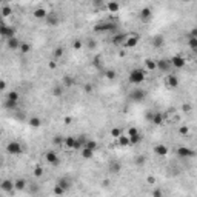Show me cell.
I'll return each mask as SVG.
<instances>
[{"label":"cell","instance_id":"cell-1","mask_svg":"<svg viewBox=\"0 0 197 197\" xmlns=\"http://www.w3.org/2000/svg\"><path fill=\"white\" fill-rule=\"evenodd\" d=\"M145 79H146V71H145V69H142V68H134V69L129 71V76H128L129 83H132V85H140V83L145 82Z\"/></svg>","mask_w":197,"mask_h":197},{"label":"cell","instance_id":"cell-2","mask_svg":"<svg viewBox=\"0 0 197 197\" xmlns=\"http://www.w3.org/2000/svg\"><path fill=\"white\" fill-rule=\"evenodd\" d=\"M116 28H117L116 23H113V22H103V23H97L94 26V31L96 33H110V31H114Z\"/></svg>","mask_w":197,"mask_h":197},{"label":"cell","instance_id":"cell-3","mask_svg":"<svg viewBox=\"0 0 197 197\" xmlns=\"http://www.w3.org/2000/svg\"><path fill=\"white\" fill-rule=\"evenodd\" d=\"M177 156L182 159H190V157H196L197 153L194 150L188 148V146H179L177 148Z\"/></svg>","mask_w":197,"mask_h":197},{"label":"cell","instance_id":"cell-4","mask_svg":"<svg viewBox=\"0 0 197 197\" xmlns=\"http://www.w3.org/2000/svg\"><path fill=\"white\" fill-rule=\"evenodd\" d=\"M145 97H146V91L142 89V88H134L129 92V99H132L134 102H142Z\"/></svg>","mask_w":197,"mask_h":197},{"label":"cell","instance_id":"cell-5","mask_svg":"<svg viewBox=\"0 0 197 197\" xmlns=\"http://www.w3.org/2000/svg\"><path fill=\"white\" fill-rule=\"evenodd\" d=\"M6 151L12 156H17V154H22L23 153V146L19 143V142H9L6 145Z\"/></svg>","mask_w":197,"mask_h":197},{"label":"cell","instance_id":"cell-6","mask_svg":"<svg viewBox=\"0 0 197 197\" xmlns=\"http://www.w3.org/2000/svg\"><path fill=\"white\" fill-rule=\"evenodd\" d=\"M156 62H157V69L160 73H169L171 68H172V63L168 59H159Z\"/></svg>","mask_w":197,"mask_h":197},{"label":"cell","instance_id":"cell-7","mask_svg":"<svg viewBox=\"0 0 197 197\" xmlns=\"http://www.w3.org/2000/svg\"><path fill=\"white\" fill-rule=\"evenodd\" d=\"M0 190H2L3 193H6V194H11V193H14V190H16V186H14V182H12V180H9V179H5V180H2V182H0Z\"/></svg>","mask_w":197,"mask_h":197},{"label":"cell","instance_id":"cell-8","mask_svg":"<svg viewBox=\"0 0 197 197\" xmlns=\"http://www.w3.org/2000/svg\"><path fill=\"white\" fill-rule=\"evenodd\" d=\"M0 34H2V37L5 40H8V39H11V37H16V29H14L12 26L3 25V26L0 28Z\"/></svg>","mask_w":197,"mask_h":197},{"label":"cell","instance_id":"cell-9","mask_svg":"<svg viewBox=\"0 0 197 197\" xmlns=\"http://www.w3.org/2000/svg\"><path fill=\"white\" fill-rule=\"evenodd\" d=\"M139 40H140V36H139V34H128V39L125 40L123 48H134V46H137Z\"/></svg>","mask_w":197,"mask_h":197},{"label":"cell","instance_id":"cell-10","mask_svg":"<svg viewBox=\"0 0 197 197\" xmlns=\"http://www.w3.org/2000/svg\"><path fill=\"white\" fill-rule=\"evenodd\" d=\"M46 23H48L49 26H57V25L60 23V17H59V14L54 12V11L48 12V16H46Z\"/></svg>","mask_w":197,"mask_h":197},{"label":"cell","instance_id":"cell-11","mask_svg":"<svg viewBox=\"0 0 197 197\" xmlns=\"http://www.w3.org/2000/svg\"><path fill=\"white\" fill-rule=\"evenodd\" d=\"M171 63H172V68H177V69H182L183 66H185V59L182 57V56H172L171 59Z\"/></svg>","mask_w":197,"mask_h":197},{"label":"cell","instance_id":"cell-12","mask_svg":"<svg viewBox=\"0 0 197 197\" xmlns=\"http://www.w3.org/2000/svg\"><path fill=\"white\" fill-rule=\"evenodd\" d=\"M45 159H46V162H48L49 165H54V166H57V165L60 163V159H59V156H57L54 151H48V153L45 154Z\"/></svg>","mask_w":197,"mask_h":197},{"label":"cell","instance_id":"cell-13","mask_svg":"<svg viewBox=\"0 0 197 197\" xmlns=\"http://www.w3.org/2000/svg\"><path fill=\"white\" fill-rule=\"evenodd\" d=\"M139 17H140L142 22H150L151 17H153V11H151V8H148V6L142 8V11L139 12Z\"/></svg>","mask_w":197,"mask_h":197},{"label":"cell","instance_id":"cell-14","mask_svg":"<svg viewBox=\"0 0 197 197\" xmlns=\"http://www.w3.org/2000/svg\"><path fill=\"white\" fill-rule=\"evenodd\" d=\"M108 169H110V172H113V174H119L120 169H122V163L117 162V160H113V162H110Z\"/></svg>","mask_w":197,"mask_h":197},{"label":"cell","instance_id":"cell-15","mask_svg":"<svg viewBox=\"0 0 197 197\" xmlns=\"http://www.w3.org/2000/svg\"><path fill=\"white\" fill-rule=\"evenodd\" d=\"M6 45H8V48L9 49H20V42H19V39L17 37H11V39L6 40Z\"/></svg>","mask_w":197,"mask_h":197},{"label":"cell","instance_id":"cell-16","mask_svg":"<svg viewBox=\"0 0 197 197\" xmlns=\"http://www.w3.org/2000/svg\"><path fill=\"white\" fill-rule=\"evenodd\" d=\"M166 86L168 88H177L179 86V79L174 76V74H169L166 77Z\"/></svg>","mask_w":197,"mask_h":197},{"label":"cell","instance_id":"cell-17","mask_svg":"<svg viewBox=\"0 0 197 197\" xmlns=\"http://www.w3.org/2000/svg\"><path fill=\"white\" fill-rule=\"evenodd\" d=\"M126 39H128V34H116L113 37V43L117 45V46H123V43H125Z\"/></svg>","mask_w":197,"mask_h":197},{"label":"cell","instance_id":"cell-18","mask_svg":"<svg viewBox=\"0 0 197 197\" xmlns=\"http://www.w3.org/2000/svg\"><path fill=\"white\" fill-rule=\"evenodd\" d=\"M163 122H165V117H163V114L162 113H154V116H153V120H151V123L153 125H156V126H160V125H163Z\"/></svg>","mask_w":197,"mask_h":197},{"label":"cell","instance_id":"cell-19","mask_svg":"<svg viewBox=\"0 0 197 197\" xmlns=\"http://www.w3.org/2000/svg\"><path fill=\"white\" fill-rule=\"evenodd\" d=\"M51 92H52L54 97H62L63 92H65V86H63V85H54Z\"/></svg>","mask_w":197,"mask_h":197},{"label":"cell","instance_id":"cell-20","mask_svg":"<svg viewBox=\"0 0 197 197\" xmlns=\"http://www.w3.org/2000/svg\"><path fill=\"white\" fill-rule=\"evenodd\" d=\"M62 85H63L65 88H71V86H74V85H76V79H74V77H71V76H63V79H62Z\"/></svg>","mask_w":197,"mask_h":197},{"label":"cell","instance_id":"cell-21","mask_svg":"<svg viewBox=\"0 0 197 197\" xmlns=\"http://www.w3.org/2000/svg\"><path fill=\"white\" fill-rule=\"evenodd\" d=\"M3 106H5L6 110H9V111H16V110H17V102H16V100H11V99H5Z\"/></svg>","mask_w":197,"mask_h":197},{"label":"cell","instance_id":"cell-22","mask_svg":"<svg viewBox=\"0 0 197 197\" xmlns=\"http://www.w3.org/2000/svg\"><path fill=\"white\" fill-rule=\"evenodd\" d=\"M168 151H169V150H168V146H165V145H156V146H154V153H156L157 156H162V157L166 156Z\"/></svg>","mask_w":197,"mask_h":197},{"label":"cell","instance_id":"cell-23","mask_svg":"<svg viewBox=\"0 0 197 197\" xmlns=\"http://www.w3.org/2000/svg\"><path fill=\"white\" fill-rule=\"evenodd\" d=\"M74 143H76V137L74 136H68V137H65V146L68 148V150H74Z\"/></svg>","mask_w":197,"mask_h":197},{"label":"cell","instance_id":"cell-24","mask_svg":"<svg viewBox=\"0 0 197 197\" xmlns=\"http://www.w3.org/2000/svg\"><path fill=\"white\" fill-rule=\"evenodd\" d=\"M57 185H60V186H62L65 191H68V190L71 188V182H69L66 177H62V179H59V180H57Z\"/></svg>","mask_w":197,"mask_h":197},{"label":"cell","instance_id":"cell-25","mask_svg":"<svg viewBox=\"0 0 197 197\" xmlns=\"http://www.w3.org/2000/svg\"><path fill=\"white\" fill-rule=\"evenodd\" d=\"M165 45V37L163 36H154L153 37V46L154 48H160Z\"/></svg>","mask_w":197,"mask_h":197},{"label":"cell","instance_id":"cell-26","mask_svg":"<svg viewBox=\"0 0 197 197\" xmlns=\"http://www.w3.org/2000/svg\"><path fill=\"white\" fill-rule=\"evenodd\" d=\"M34 17L36 19H46V16H48V11L46 9H43V8H37V9H34Z\"/></svg>","mask_w":197,"mask_h":197},{"label":"cell","instance_id":"cell-27","mask_svg":"<svg viewBox=\"0 0 197 197\" xmlns=\"http://www.w3.org/2000/svg\"><path fill=\"white\" fill-rule=\"evenodd\" d=\"M117 143L120 145V146H123V148H125V146H129V145H131V142H129V136H123V134H122V136L117 139Z\"/></svg>","mask_w":197,"mask_h":197},{"label":"cell","instance_id":"cell-28","mask_svg":"<svg viewBox=\"0 0 197 197\" xmlns=\"http://www.w3.org/2000/svg\"><path fill=\"white\" fill-rule=\"evenodd\" d=\"M14 186H16L17 191H23V190L26 188V180H25V179H17V180L14 182Z\"/></svg>","mask_w":197,"mask_h":197},{"label":"cell","instance_id":"cell-29","mask_svg":"<svg viewBox=\"0 0 197 197\" xmlns=\"http://www.w3.org/2000/svg\"><path fill=\"white\" fill-rule=\"evenodd\" d=\"M145 66H146V69L154 71V69H157V62L153 60V59H146V60H145Z\"/></svg>","mask_w":197,"mask_h":197},{"label":"cell","instance_id":"cell-30","mask_svg":"<svg viewBox=\"0 0 197 197\" xmlns=\"http://www.w3.org/2000/svg\"><path fill=\"white\" fill-rule=\"evenodd\" d=\"M106 8H108V11H110V12H117L119 9H120V5H119L117 2H114V0H111V2H108V5H106Z\"/></svg>","mask_w":197,"mask_h":197},{"label":"cell","instance_id":"cell-31","mask_svg":"<svg viewBox=\"0 0 197 197\" xmlns=\"http://www.w3.org/2000/svg\"><path fill=\"white\" fill-rule=\"evenodd\" d=\"M80 153H82V157L83 159H92V156H94V151L89 150V148H83Z\"/></svg>","mask_w":197,"mask_h":197},{"label":"cell","instance_id":"cell-32","mask_svg":"<svg viewBox=\"0 0 197 197\" xmlns=\"http://www.w3.org/2000/svg\"><path fill=\"white\" fill-rule=\"evenodd\" d=\"M188 46L193 49V52H197V39L196 37H188Z\"/></svg>","mask_w":197,"mask_h":197},{"label":"cell","instance_id":"cell-33","mask_svg":"<svg viewBox=\"0 0 197 197\" xmlns=\"http://www.w3.org/2000/svg\"><path fill=\"white\" fill-rule=\"evenodd\" d=\"M28 123H29V126H33V128H39L40 125H42V120L39 117H31L28 120Z\"/></svg>","mask_w":197,"mask_h":197},{"label":"cell","instance_id":"cell-34","mask_svg":"<svg viewBox=\"0 0 197 197\" xmlns=\"http://www.w3.org/2000/svg\"><path fill=\"white\" fill-rule=\"evenodd\" d=\"M85 148H89V150L96 151V150L99 148V145H97V142H96V140H89V139H88V142L85 143Z\"/></svg>","mask_w":197,"mask_h":197},{"label":"cell","instance_id":"cell-35","mask_svg":"<svg viewBox=\"0 0 197 197\" xmlns=\"http://www.w3.org/2000/svg\"><path fill=\"white\" fill-rule=\"evenodd\" d=\"M11 14H12V8L8 6V5H5V6L2 8V16H3V17H9Z\"/></svg>","mask_w":197,"mask_h":197},{"label":"cell","instance_id":"cell-36","mask_svg":"<svg viewBox=\"0 0 197 197\" xmlns=\"http://www.w3.org/2000/svg\"><path fill=\"white\" fill-rule=\"evenodd\" d=\"M63 54H65V49H63V46H57V48L54 49V57H56V59H60Z\"/></svg>","mask_w":197,"mask_h":197},{"label":"cell","instance_id":"cell-37","mask_svg":"<svg viewBox=\"0 0 197 197\" xmlns=\"http://www.w3.org/2000/svg\"><path fill=\"white\" fill-rule=\"evenodd\" d=\"M6 99H11V100H16V102H19L20 96H19V92H17V91H9V92H8V96H6Z\"/></svg>","mask_w":197,"mask_h":197},{"label":"cell","instance_id":"cell-38","mask_svg":"<svg viewBox=\"0 0 197 197\" xmlns=\"http://www.w3.org/2000/svg\"><path fill=\"white\" fill-rule=\"evenodd\" d=\"M86 48L88 49H96L97 48V42L94 39H88L86 40Z\"/></svg>","mask_w":197,"mask_h":197},{"label":"cell","instance_id":"cell-39","mask_svg":"<svg viewBox=\"0 0 197 197\" xmlns=\"http://www.w3.org/2000/svg\"><path fill=\"white\" fill-rule=\"evenodd\" d=\"M52 143H54V145H63V143H65V139H63L62 136H54V137H52Z\"/></svg>","mask_w":197,"mask_h":197},{"label":"cell","instance_id":"cell-40","mask_svg":"<svg viewBox=\"0 0 197 197\" xmlns=\"http://www.w3.org/2000/svg\"><path fill=\"white\" fill-rule=\"evenodd\" d=\"M65 193H66V191H65L60 185H57V183H56V186H54V194H56V196H63Z\"/></svg>","mask_w":197,"mask_h":197},{"label":"cell","instance_id":"cell-41","mask_svg":"<svg viewBox=\"0 0 197 197\" xmlns=\"http://www.w3.org/2000/svg\"><path fill=\"white\" fill-rule=\"evenodd\" d=\"M92 65H94L96 68H102V57H100V56H96V57L92 59Z\"/></svg>","mask_w":197,"mask_h":197},{"label":"cell","instance_id":"cell-42","mask_svg":"<svg viewBox=\"0 0 197 197\" xmlns=\"http://www.w3.org/2000/svg\"><path fill=\"white\" fill-rule=\"evenodd\" d=\"M140 134H136V136H129V142H131V145H137L139 142H140Z\"/></svg>","mask_w":197,"mask_h":197},{"label":"cell","instance_id":"cell-43","mask_svg":"<svg viewBox=\"0 0 197 197\" xmlns=\"http://www.w3.org/2000/svg\"><path fill=\"white\" fill-rule=\"evenodd\" d=\"M120 136H122V129H120V128H113V129H111V137L119 139Z\"/></svg>","mask_w":197,"mask_h":197},{"label":"cell","instance_id":"cell-44","mask_svg":"<svg viewBox=\"0 0 197 197\" xmlns=\"http://www.w3.org/2000/svg\"><path fill=\"white\" fill-rule=\"evenodd\" d=\"M20 51H22L23 54L29 52V51H31V46H29V43H22V45H20Z\"/></svg>","mask_w":197,"mask_h":197},{"label":"cell","instance_id":"cell-45","mask_svg":"<svg viewBox=\"0 0 197 197\" xmlns=\"http://www.w3.org/2000/svg\"><path fill=\"white\" fill-rule=\"evenodd\" d=\"M105 76H106V79H110V80H114V79H116V76H117V74H116V71H113V69H110V71H106V73H105Z\"/></svg>","mask_w":197,"mask_h":197},{"label":"cell","instance_id":"cell-46","mask_svg":"<svg viewBox=\"0 0 197 197\" xmlns=\"http://www.w3.org/2000/svg\"><path fill=\"white\" fill-rule=\"evenodd\" d=\"M42 174H43V168L42 166H36L34 168V176L36 177H42Z\"/></svg>","mask_w":197,"mask_h":197},{"label":"cell","instance_id":"cell-47","mask_svg":"<svg viewBox=\"0 0 197 197\" xmlns=\"http://www.w3.org/2000/svg\"><path fill=\"white\" fill-rule=\"evenodd\" d=\"M179 132H180L182 136H188V134H190V129H188V126H180V128H179Z\"/></svg>","mask_w":197,"mask_h":197},{"label":"cell","instance_id":"cell-48","mask_svg":"<svg viewBox=\"0 0 197 197\" xmlns=\"http://www.w3.org/2000/svg\"><path fill=\"white\" fill-rule=\"evenodd\" d=\"M136 134H140L137 128H134V126H132V128H129V129H128V136H136Z\"/></svg>","mask_w":197,"mask_h":197},{"label":"cell","instance_id":"cell-49","mask_svg":"<svg viewBox=\"0 0 197 197\" xmlns=\"http://www.w3.org/2000/svg\"><path fill=\"white\" fill-rule=\"evenodd\" d=\"M182 111H185V113H191V105H190V103H183V105H182Z\"/></svg>","mask_w":197,"mask_h":197},{"label":"cell","instance_id":"cell-50","mask_svg":"<svg viewBox=\"0 0 197 197\" xmlns=\"http://www.w3.org/2000/svg\"><path fill=\"white\" fill-rule=\"evenodd\" d=\"M73 48L74 49H82V42L80 40H74L73 42Z\"/></svg>","mask_w":197,"mask_h":197},{"label":"cell","instance_id":"cell-51","mask_svg":"<svg viewBox=\"0 0 197 197\" xmlns=\"http://www.w3.org/2000/svg\"><path fill=\"white\" fill-rule=\"evenodd\" d=\"M186 37H196V39H197V26H196V28H193V29L188 33V36H186Z\"/></svg>","mask_w":197,"mask_h":197},{"label":"cell","instance_id":"cell-52","mask_svg":"<svg viewBox=\"0 0 197 197\" xmlns=\"http://www.w3.org/2000/svg\"><path fill=\"white\" fill-rule=\"evenodd\" d=\"M83 91H85V92H88V94H89V92H91V91H92V85H91V83H86V85H85V86H83Z\"/></svg>","mask_w":197,"mask_h":197},{"label":"cell","instance_id":"cell-53","mask_svg":"<svg viewBox=\"0 0 197 197\" xmlns=\"http://www.w3.org/2000/svg\"><path fill=\"white\" fill-rule=\"evenodd\" d=\"M134 162H136V165H143V163H145V157H143V156H139Z\"/></svg>","mask_w":197,"mask_h":197},{"label":"cell","instance_id":"cell-54","mask_svg":"<svg viewBox=\"0 0 197 197\" xmlns=\"http://www.w3.org/2000/svg\"><path fill=\"white\" fill-rule=\"evenodd\" d=\"M153 196H154V197H162V196H163V191H162L160 188H157V190H154V191H153Z\"/></svg>","mask_w":197,"mask_h":197},{"label":"cell","instance_id":"cell-55","mask_svg":"<svg viewBox=\"0 0 197 197\" xmlns=\"http://www.w3.org/2000/svg\"><path fill=\"white\" fill-rule=\"evenodd\" d=\"M146 182H148L150 185H154V183H156V177H154V176H148Z\"/></svg>","mask_w":197,"mask_h":197},{"label":"cell","instance_id":"cell-56","mask_svg":"<svg viewBox=\"0 0 197 197\" xmlns=\"http://www.w3.org/2000/svg\"><path fill=\"white\" fill-rule=\"evenodd\" d=\"M153 116H154V113H153V111H148V113H146V119H148L150 122L153 120Z\"/></svg>","mask_w":197,"mask_h":197},{"label":"cell","instance_id":"cell-57","mask_svg":"<svg viewBox=\"0 0 197 197\" xmlns=\"http://www.w3.org/2000/svg\"><path fill=\"white\" fill-rule=\"evenodd\" d=\"M5 88H6V82L2 80V82H0V89H5Z\"/></svg>","mask_w":197,"mask_h":197},{"label":"cell","instance_id":"cell-58","mask_svg":"<svg viewBox=\"0 0 197 197\" xmlns=\"http://www.w3.org/2000/svg\"><path fill=\"white\" fill-rule=\"evenodd\" d=\"M71 120H73L71 117H65V125H69V123H71Z\"/></svg>","mask_w":197,"mask_h":197},{"label":"cell","instance_id":"cell-59","mask_svg":"<svg viewBox=\"0 0 197 197\" xmlns=\"http://www.w3.org/2000/svg\"><path fill=\"white\" fill-rule=\"evenodd\" d=\"M49 68L54 69V68H56V63H54V62H49Z\"/></svg>","mask_w":197,"mask_h":197},{"label":"cell","instance_id":"cell-60","mask_svg":"<svg viewBox=\"0 0 197 197\" xmlns=\"http://www.w3.org/2000/svg\"><path fill=\"white\" fill-rule=\"evenodd\" d=\"M196 66H197V60H196Z\"/></svg>","mask_w":197,"mask_h":197}]
</instances>
